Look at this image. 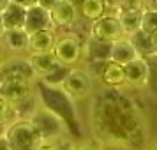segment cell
I'll use <instances>...</instances> for the list:
<instances>
[{
    "instance_id": "obj_1",
    "label": "cell",
    "mask_w": 157,
    "mask_h": 150,
    "mask_svg": "<svg viewBox=\"0 0 157 150\" xmlns=\"http://www.w3.org/2000/svg\"><path fill=\"white\" fill-rule=\"evenodd\" d=\"M92 122L97 133L95 140L102 145L108 141L111 145L138 148L141 143L143 127L134 104L113 88H108V92L95 102Z\"/></svg>"
},
{
    "instance_id": "obj_2",
    "label": "cell",
    "mask_w": 157,
    "mask_h": 150,
    "mask_svg": "<svg viewBox=\"0 0 157 150\" xmlns=\"http://www.w3.org/2000/svg\"><path fill=\"white\" fill-rule=\"evenodd\" d=\"M37 99H39L43 108L50 110L51 113H55L58 118L64 120L67 131H72V125H76V129H78L76 111H74V101L60 87H53V85L39 81L37 83Z\"/></svg>"
},
{
    "instance_id": "obj_3",
    "label": "cell",
    "mask_w": 157,
    "mask_h": 150,
    "mask_svg": "<svg viewBox=\"0 0 157 150\" xmlns=\"http://www.w3.org/2000/svg\"><path fill=\"white\" fill-rule=\"evenodd\" d=\"M6 140L9 143V150H41L43 138L30 120H18L6 129Z\"/></svg>"
},
{
    "instance_id": "obj_4",
    "label": "cell",
    "mask_w": 157,
    "mask_h": 150,
    "mask_svg": "<svg viewBox=\"0 0 157 150\" xmlns=\"http://www.w3.org/2000/svg\"><path fill=\"white\" fill-rule=\"evenodd\" d=\"M51 53L57 64L72 69V67H78L79 60L83 57V43L76 34H62V36H57Z\"/></svg>"
},
{
    "instance_id": "obj_5",
    "label": "cell",
    "mask_w": 157,
    "mask_h": 150,
    "mask_svg": "<svg viewBox=\"0 0 157 150\" xmlns=\"http://www.w3.org/2000/svg\"><path fill=\"white\" fill-rule=\"evenodd\" d=\"M30 122H32V125L37 129V133L43 138L44 143L57 141L60 138H64L65 133H69L67 127H65L64 120L58 118L55 113H51L50 110H46V108H43V106H39V110L32 115Z\"/></svg>"
},
{
    "instance_id": "obj_6",
    "label": "cell",
    "mask_w": 157,
    "mask_h": 150,
    "mask_svg": "<svg viewBox=\"0 0 157 150\" xmlns=\"http://www.w3.org/2000/svg\"><path fill=\"white\" fill-rule=\"evenodd\" d=\"M60 88L64 90L72 101L86 99L94 92V79L92 74L81 67H72L67 71L64 81L60 83Z\"/></svg>"
},
{
    "instance_id": "obj_7",
    "label": "cell",
    "mask_w": 157,
    "mask_h": 150,
    "mask_svg": "<svg viewBox=\"0 0 157 150\" xmlns=\"http://www.w3.org/2000/svg\"><path fill=\"white\" fill-rule=\"evenodd\" d=\"M32 81L21 76L7 74V76H0V99L6 101L11 106H18L20 102L29 99L32 95Z\"/></svg>"
},
{
    "instance_id": "obj_8",
    "label": "cell",
    "mask_w": 157,
    "mask_h": 150,
    "mask_svg": "<svg viewBox=\"0 0 157 150\" xmlns=\"http://www.w3.org/2000/svg\"><path fill=\"white\" fill-rule=\"evenodd\" d=\"M90 36H92L94 41L106 43V44H111L115 41L122 39L124 32H122L117 13H106L101 20L90 23Z\"/></svg>"
},
{
    "instance_id": "obj_9",
    "label": "cell",
    "mask_w": 157,
    "mask_h": 150,
    "mask_svg": "<svg viewBox=\"0 0 157 150\" xmlns=\"http://www.w3.org/2000/svg\"><path fill=\"white\" fill-rule=\"evenodd\" d=\"M118 21H120L122 32H124V37H132L134 34H138L141 30V14L143 9H145V4L138 2V4H132V2H124V4H118Z\"/></svg>"
},
{
    "instance_id": "obj_10",
    "label": "cell",
    "mask_w": 157,
    "mask_h": 150,
    "mask_svg": "<svg viewBox=\"0 0 157 150\" xmlns=\"http://www.w3.org/2000/svg\"><path fill=\"white\" fill-rule=\"evenodd\" d=\"M78 18H79L78 6L72 0H53V6L50 7L51 29L72 27L78 21Z\"/></svg>"
},
{
    "instance_id": "obj_11",
    "label": "cell",
    "mask_w": 157,
    "mask_h": 150,
    "mask_svg": "<svg viewBox=\"0 0 157 150\" xmlns=\"http://www.w3.org/2000/svg\"><path fill=\"white\" fill-rule=\"evenodd\" d=\"M124 72H125V85L132 87V88H141L147 87L150 81V64L147 58L138 57L136 60L129 62L124 65Z\"/></svg>"
},
{
    "instance_id": "obj_12",
    "label": "cell",
    "mask_w": 157,
    "mask_h": 150,
    "mask_svg": "<svg viewBox=\"0 0 157 150\" xmlns=\"http://www.w3.org/2000/svg\"><path fill=\"white\" fill-rule=\"evenodd\" d=\"M51 29V20H50V11L44 9L39 2H36L32 7L27 9V16H25V27L23 30L32 36L41 30H50Z\"/></svg>"
},
{
    "instance_id": "obj_13",
    "label": "cell",
    "mask_w": 157,
    "mask_h": 150,
    "mask_svg": "<svg viewBox=\"0 0 157 150\" xmlns=\"http://www.w3.org/2000/svg\"><path fill=\"white\" fill-rule=\"evenodd\" d=\"M55 30H41L29 36V44H27V55H43V53H51L55 46Z\"/></svg>"
},
{
    "instance_id": "obj_14",
    "label": "cell",
    "mask_w": 157,
    "mask_h": 150,
    "mask_svg": "<svg viewBox=\"0 0 157 150\" xmlns=\"http://www.w3.org/2000/svg\"><path fill=\"white\" fill-rule=\"evenodd\" d=\"M140 57L136 48L132 46V43L129 41L127 37H122L118 41L111 43V48H109V62H115L118 65H127L129 62H132Z\"/></svg>"
},
{
    "instance_id": "obj_15",
    "label": "cell",
    "mask_w": 157,
    "mask_h": 150,
    "mask_svg": "<svg viewBox=\"0 0 157 150\" xmlns=\"http://www.w3.org/2000/svg\"><path fill=\"white\" fill-rule=\"evenodd\" d=\"M7 74H14V76H21L30 81L36 79V74L32 71L27 57H9L7 60H2L0 64V76H7Z\"/></svg>"
},
{
    "instance_id": "obj_16",
    "label": "cell",
    "mask_w": 157,
    "mask_h": 150,
    "mask_svg": "<svg viewBox=\"0 0 157 150\" xmlns=\"http://www.w3.org/2000/svg\"><path fill=\"white\" fill-rule=\"evenodd\" d=\"M0 43L11 53V57H23L27 55V44H29V34L23 29L20 30H6Z\"/></svg>"
},
{
    "instance_id": "obj_17",
    "label": "cell",
    "mask_w": 157,
    "mask_h": 150,
    "mask_svg": "<svg viewBox=\"0 0 157 150\" xmlns=\"http://www.w3.org/2000/svg\"><path fill=\"white\" fill-rule=\"evenodd\" d=\"M25 16H27V9L21 6V2L7 0V6L2 11V18H4L6 30L23 29L25 27Z\"/></svg>"
},
{
    "instance_id": "obj_18",
    "label": "cell",
    "mask_w": 157,
    "mask_h": 150,
    "mask_svg": "<svg viewBox=\"0 0 157 150\" xmlns=\"http://www.w3.org/2000/svg\"><path fill=\"white\" fill-rule=\"evenodd\" d=\"M101 79L108 88H118V87L125 85V72L124 67L115 62H106L101 67Z\"/></svg>"
},
{
    "instance_id": "obj_19",
    "label": "cell",
    "mask_w": 157,
    "mask_h": 150,
    "mask_svg": "<svg viewBox=\"0 0 157 150\" xmlns=\"http://www.w3.org/2000/svg\"><path fill=\"white\" fill-rule=\"evenodd\" d=\"M29 64L32 67V71L36 74V79L48 76L55 67H57V60L53 57V53H43V55H27Z\"/></svg>"
},
{
    "instance_id": "obj_20",
    "label": "cell",
    "mask_w": 157,
    "mask_h": 150,
    "mask_svg": "<svg viewBox=\"0 0 157 150\" xmlns=\"http://www.w3.org/2000/svg\"><path fill=\"white\" fill-rule=\"evenodd\" d=\"M108 7L109 6H108V2H104V0H83L79 4L78 11H79V14L83 16L85 21L94 23L106 14Z\"/></svg>"
},
{
    "instance_id": "obj_21",
    "label": "cell",
    "mask_w": 157,
    "mask_h": 150,
    "mask_svg": "<svg viewBox=\"0 0 157 150\" xmlns=\"http://www.w3.org/2000/svg\"><path fill=\"white\" fill-rule=\"evenodd\" d=\"M129 41L132 43V46L136 48V51H138L140 57H143V58L148 60L150 55H154V51H152V44H150V37L147 36V34H143L141 30H140L138 34H134L132 37H129Z\"/></svg>"
},
{
    "instance_id": "obj_22",
    "label": "cell",
    "mask_w": 157,
    "mask_h": 150,
    "mask_svg": "<svg viewBox=\"0 0 157 150\" xmlns=\"http://www.w3.org/2000/svg\"><path fill=\"white\" fill-rule=\"evenodd\" d=\"M141 32L147 36L157 32V9L150 7L147 4H145V9H143L141 14Z\"/></svg>"
},
{
    "instance_id": "obj_23",
    "label": "cell",
    "mask_w": 157,
    "mask_h": 150,
    "mask_svg": "<svg viewBox=\"0 0 157 150\" xmlns=\"http://www.w3.org/2000/svg\"><path fill=\"white\" fill-rule=\"evenodd\" d=\"M14 122H18L14 108L11 106V104H7L6 101L0 99V129H7Z\"/></svg>"
},
{
    "instance_id": "obj_24",
    "label": "cell",
    "mask_w": 157,
    "mask_h": 150,
    "mask_svg": "<svg viewBox=\"0 0 157 150\" xmlns=\"http://www.w3.org/2000/svg\"><path fill=\"white\" fill-rule=\"evenodd\" d=\"M74 150H104V145L99 140H85L81 143H76Z\"/></svg>"
},
{
    "instance_id": "obj_25",
    "label": "cell",
    "mask_w": 157,
    "mask_h": 150,
    "mask_svg": "<svg viewBox=\"0 0 157 150\" xmlns=\"http://www.w3.org/2000/svg\"><path fill=\"white\" fill-rule=\"evenodd\" d=\"M150 44H152V51H154V55H157V32L154 34H150Z\"/></svg>"
},
{
    "instance_id": "obj_26",
    "label": "cell",
    "mask_w": 157,
    "mask_h": 150,
    "mask_svg": "<svg viewBox=\"0 0 157 150\" xmlns=\"http://www.w3.org/2000/svg\"><path fill=\"white\" fill-rule=\"evenodd\" d=\"M6 34V25H4V18H2V11H0V41Z\"/></svg>"
},
{
    "instance_id": "obj_27",
    "label": "cell",
    "mask_w": 157,
    "mask_h": 150,
    "mask_svg": "<svg viewBox=\"0 0 157 150\" xmlns=\"http://www.w3.org/2000/svg\"><path fill=\"white\" fill-rule=\"evenodd\" d=\"M145 150H157V138H155V140H152V141L147 145V148H145Z\"/></svg>"
},
{
    "instance_id": "obj_28",
    "label": "cell",
    "mask_w": 157,
    "mask_h": 150,
    "mask_svg": "<svg viewBox=\"0 0 157 150\" xmlns=\"http://www.w3.org/2000/svg\"><path fill=\"white\" fill-rule=\"evenodd\" d=\"M0 64H2V53H0Z\"/></svg>"
},
{
    "instance_id": "obj_29",
    "label": "cell",
    "mask_w": 157,
    "mask_h": 150,
    "mask_svg": "<svg viewBox=\"0 0 157 150\" xmlns=\"http://www.w3.org/2000/svg\"><path fill=\"white\" fill-rule=\"evenodd\" d=\"M0 134H4V133H0Z\"/></svg>"
}]
</instances>
